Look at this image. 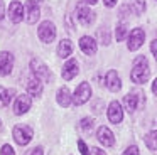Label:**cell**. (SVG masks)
<instances>
[{
	"mask_svg": "<svg viewBox=\"0 0 157 155\" xmlns=\"http://www.w3.org/2000/svg\"><path fill=\"white\" fill-rule=\"evenodd\" d=\"M83 2H85V3H88V5H95V3L98 2V0H83Z\"/></svg>",
	"mask_w": 157,
	"mask_h": 155,
	"instance_id": "cell-35",
	"label": "cell"
},
{
	"mask_svg": "<svg viewBox=\"0 0 157 155\" xmlns=\"http://www.w3.org/2000/svg\"><path fill=\"white\" fill-rule=\"evenodd\" d=\"M96 138H98L100 143H103V147H113L115 145V135L110 130L108 127H100L96 130Z\"/></svg>",
	"mask_w": 157,
	"mask_h": 155,
	"instance_id": "cell-12",
	"label": "cell"
},
{
	"mask_svg": "<svg viewBox=\"0 0 157 155\" xmlns=\"http://www.w3.org/2000/svg\"><path fill=\"white\" fill-rule=\"evenodd\" d=\"M105 84L106 88H108L112 93H117V91H120V88H122V81H120V76L117 71H108L106 73V78H105Z\"/></svg>",
	"mask_w": 157,
	"mask_h": 155,
	"instance_id": "cell-16",
	"label": "cell"
},
{
	"mask_svg": "<svg viewBox=\"0 0 157 155\" xmlns=\"http://www.w3.org/2000/svg\"><path fill=\"white\" fill-rule=\"evenodd\" d=\"M14 96V89H7V88L0 86V108H5L12 101Z\"/></svg>",
	"mask_w": 157,
	"mask_h": 155,
	"instance_id": "cell-21",
	"label": "cell"
},
{
	"mask_svg": "<svg viewBox=\"0 0 157 155\" xmlns=\"http://www.w3.org/2000/svg\"><path fill=\"white\" fill-rule=\"evenodd\" d=\"M14 69V56L7 51L0 52V76H9Z\"/></svg>",
	"mask_w": 157,
	"mask_h": 155,
	"instance_id": "cell-11",
	"label": "cell"
},
{
	"mask_svg": "<svg viewBox=\"0 0 157 155\" xmlns=\"http://www.w3.org/2000/svg\"><path fill=\"white\" fill-rule=\"evenodd\" d=\"M76 17H78L81 25H91L95 22V12L86 3H78L76 5Z\"/></svg>",
	"mask_w": 157,
	"mask_h": 155,
	"instance_id": "cell-7",
	"label": "cell"
},
{
	"mask_svg": "<svg viewBox=\"0 0 157 155\" xmlns=\"http://www.w3.org/2000/svg\"><path fill=\"white\" fill-rule=\"evenodd\" d=\"M90 155H106V153H105V150H101V148H98V147H91Z\"/></svg>",
	"mask_w": 157,
	"mask_h": 155,
	"instance_id": "cell-31",
	"label": "cell"
},
{
	"mask_svg": "<svg viewBox=\"0 0 157 155\" xmlns=\"http://www.w3.org/2000/svg\"><path fill=\"white\" fill-rule=\"evenodd\" d=\"M56 101H58V104H59V106H63V108H68L69 104L73 103L71 93H69V89H68L66 86H63V88H59V89H58V94H56Z\"/></svg>",
	"mask_w": 157,
	"mask_h": 155,
	"instance_id": "cell-19",
	"label": "cell"
},
{
	"mask_svg": "<svg viewBox=\"0 0 157 155\" xmlns=\"http://www.w3.org/2000/svg\"><path fill=\"white\" fill-rule=\"evenodd\" d=\"M9 19L14 24L22 22V19H24V5H22L21 2L14 0V2L9 5Z\"/></svg>",
	"mask_w": 157,
	"mask_h": 155,
	"instance_id": "cell-14",
	"label": "cell"
},
{
	"mask_svg": "<svg viewBox=\"0 0 157 155\" xmlns=\"http://www.w3.org/2000/svg\"><path fill=\"white\" fill-rule=\"evenodd\" d=\"M145 145L150 152H155L157 150V131L152 130L150 133L145 135Z\"/></svg>",
	"mask_w": 157,
	"mask_h": 155,
	"instance_id": "cell-22",
	"label": "cell"
},
{
	"mask_svg": "<svg viewBox=\"0 0 157 155\" xmlns=\"http://www.w3.org/2000/svg\"><path fill=\"white\" fill-rule=\"evenodd\" d=\"M93 127H95V120H93V118H90V116H85V118L81 120V128H83L85 131H90Z\"/></svg>",
	"mask_w": 157,
	"mask_h": 155,
	"instance_id": "cell-24",
	"label": "cell"
},
{
	"mask_svg": "<svg viewBox=\"0 0 157 155\" xmlns=\"http://www.w3.org/2000/svg\"><path fill=\"white\" fill-rule=\"evenodd\" d=\"M103 3H105L108 9H112V7H115L117 5V0H103Z\"/></svg>",
	"mask_w": 157,
	"mask_h": 155,
	"instance_id": "cell-34",
	"label": "cell"
},
{
	"mask_svg": "<svg viewBox=\"0 0 157 155\" xmlns=\"http://www.w3.org/2000/svg\"><path fill=\"white\" fill-rule=\"evenodd\" d=\"M12 135H14V140L17 142L21 147H24V145H27L29 142L32 140L34 131H32V128L27 127V125H17V127H14V130H12Z\"/></svg>",
	"mask_w": 157,
	"mask_h": 155,
	"instance_id": "cell-2",
	"label": "cell"
},
{
	"mask_svg": "<svg viewBox=\"0 0 157 155\" xmlns=\"http://www.w3.org/2000/svg\"><path fill=\"white\" fill-rule=\"evenodd\" d=\"M5 17V3H4V0H0V20Z\"/></svg>",
	"mask_w": 157,
	"mask_h": 155,
	"instance_id": "cell-32",
	"label": "cell"
},
{
	"mask_svg": "<svg viewBox=\"0 0 157 155\" xmlns=\"http://www.w3.org/2000/svg\"><path fill=\"white\" fill-rule=\"evenodd\" d=\"M90 98H91V86H90V83L83 81V83H79V86L76 88V91L71 96V100L75 104H85Z\"/></svg>",
	"mask_w": 157,
	"mask_h": 155,
	"instance_id": "cell-4",
	"label": "cell"
},
{
	"mask_svg": "<svg viewBox=\"0 0 157 155\" xmlns=\"http://www.w3.org/2000/svg\"><path fill=\"white\" fill-rule=\"evenodd\" d=\"M37 36L44 44H51L56 39V25L49 20H44L37 29Z\"/></svg>",
	"mask_w": 157,
	"mask_h": 155,
	"instance_id": "cell-3",
	"label": "cell"
},
{
	"mask_svg": "<svg viewBox=\"0 0 157 155\" xmlns=\"http://www.w3.org/2000/svg\"><path fill=\"white\" fill-rule=\"evenodd\" d=\"M0 130H2V125H0Z\"/></svg>",
	"mask_w": 157,
	"mask_h": 155,
	"instance_id": "cell-37",
	"label": "cell"
},
{
	"mask_svg": "<svg viewBox=\"0 0 157 155\" xmlns=\"http://www.w3.org/2000/svg\"><path fill=\"white\" fill-rule=\"evenodd\" d=\"M115 36H117V40H125V37L128 36V29H127L125 24H118V25H117Z\"/></svg>",
	"mask_w": 157,
	"mask_h": 155,
	"instance_id": "cell-23",
	"label": "cell"
},
{
	"mask_svg": "<svg viewBox=\"0 0 157 155\" xmlns=\"http://www.w3.org/2000/svg\"><path fill=\"white\" fill-rule=\"evenodd\" d=\"M98 34H100L101 39H105V40H103V44H108L110 42V36H108V30H106V29H100Z\"/></svg>",
	"mask_w": 157,
	"mask_h": 155,
	"instance_id": "cell-28",
	"label": "cell"
},
{
	"mask_svg": "<svg viewBox=\"0 0 157 155\" xmlns=\"http://www.w3.org/2000/svg\"><path fill=\"white\" fill-rule=\"evenodd\" d=\"M155 91H157V79H155V81H154V83H152V93L155 94Z\"/></svg>",
	"mask_w": 157,
	"mask_h": 155,
	"instance_id": "cell-36",
	"label": "cell"
},
{
	"mask_svg": "<svg viewBox=\"0 0 157 155\" xmlns=\"http://www.w3.org/2000/svg\"><path fill=\"white\" fill-rule=\"evenodd\" d=\"M79 73V66H78V61L76 59H68L64 62V66H63V78H64L66 81L73 79V78H76V74Z\"/></svg>",
	"mask_w": 157,
	"mask_h": 155,
	"instance_id": "cell-15",
	"label": "cell"
},
{
	"mask_svg": "<svg viewBox=\"0 0 157 155\" xmlns=\"http://www.w3.org/2000/svg\"><path fill=\"white\" fill-rule=\"evenodd\" d=\"M150 51H152L154 56H157V39L152 40V44H150Z\"/></svg>",
	"mask_w": 157,
	"mask_h": 155,
	"instance_id": "cell-33",
	"label": "cell"
},
{
	"mask_svg": "<svg viewBox=\"0 0 157 155\" xmlns=\"http://www.w3.org/2000/svg\"><path fill=\"white\" fill-rule=\"evenodd\" d=\"M31 106H32V98L29 96V94H19L15 103H14V113L17 115V116L25 115L31 110Z\"/></svg>",
	"mask_w": 157,
	"mask_h": 155,
	"instance_id": "cell-9",
	"label": "cell"
},
{
	"mask_svg": "<svg viewBox=\"0 0 157 155\" xmlns=\"http://www.w3.org/2000/svg\"><path fill=\"white\" fill-rule=\"evenodd\" d=\"M108 120L112 121V123H115V125L122 123V120H123V108L120 106L118 101H112V103L108 104Z\"/></svg>",
	"mask_w": 157,
	"mask_h": 155,
	"instance_id": "cell-13",
	"label": "cell"
},
{
	"mask_svg": "<svg viewBox=\"0 0 157 155\" xmlns=\"http://www.w3.org/2000/svg\"><path fill=\"white\" fill-rule=\"evenodd\" d=\"M41 17V10H39V5L36 2H31L29 0L24 7V19L27 24H36Z\"/></svg>",
	"mask_w": 157,
	"mask_h": 155,
	"instance_id": "cell-10",
	"label": "cell"
},
{
	"mask_svg": "<svg viewBox=\"0 0 157 155\" xmlns=\"http://www.w3.org/2000/svg\"><path fill=\"white\" fill-rule=\"evenodd\" d=\"M150 78V67L144 56H139L133 59V66L130 71V79L135 84H145Z\"/></svg>",
	"mask_w": 157,
	"mask_h": 155,
	"instance_id": "cell-1",
	"label": "cell"
},
{
	"mask_svg": "<svg viewBox=\"0 0 157 155\" xmlns=\"http://www.w3.org/2000/svg\"><path fill=\"white\" fill-rule=\"evenodd\" d=\"M73 54V42L69 39H63L58 44V56L59 57H69Z\"/></svg>",
	"mask_w": 157,
	"mask_h": 155,
	"instance_id": "cell-20",
	"label": "cell"
},
{
	"mask_svg": "<svg viewBox=\"0 0 157 155\" xmlns=\"http://www.w3.org/2000/svg\"><path fill=\"white\" fill-rule=\"evenodd\" d=\"M25 155H44V150H42V147H36L32 150H29Z\"/></svg>",
	"mask_w": 157,
	"mask_h": 155,
	"instance_id": "cell-30",
	"label": "cell"
},
{
	"mask_svg": "<svg viewBox=\"0 0 157 155\" xmlns=\"http://www.w3.org/2000/svg\"><path fill=\"white\" fill-rule=\"evenodd\" d=\"M144 40H145V30L142 29V27H135V29L132 30V32L128 34V42H127V47H128V51H137L142 47Z\"/></svg>",
	"mask_w": 157,
	"mask_h": 155,
	"instance_id": "cell-5",
	"label": "cell"
},
{
	"mask_svg": "<svg viewBox=\"0 0 157 155\" xmlns=\"http://www.w3.org/2000/svg\"><path fill=\"white\" fill-rule=\"evenodd\" d=\"M31 71L34 73V76L39 78L41 81H49V79H51L49 67L46 66L39 57H32V59H31Z\"/></svg>",
	"mask_w": 157,
	"mask_h": 155,
	"instance_id": "cell-6",
	"label": "cell"
},
{
	"mask_svg": "<svg viewBox=\"0 0 157 155\" xmlns=\"http://www.w3.org/2000/svg\"><path fill=\"white\" fill-rule=\"evenodd\" d=\"M78 147H79V152H81L83 155H90V150H88V147H86V143L83 140H78Z\"/></svg>",
	"mask_w": 157,
	"mask_h": 155,
	"instance_id": "cell-29",
	"label": "cell"
},
{
	"mask_svg": "<svg viewBox=\"0 0 157 155\" xmlns=\"http://www.w3.org/2000/svg\"><path fill=\"white\" fill-rule=\"evenodd\" d=\"M42 89H44V84L39 78L32 76L31 79L27 81V94L29 96H34V98H39L42 94Z\"/></svg>",
	"mask_w": 157,
	"mask_h": 155,
	"instance_id": "cell-17",
	"label": "cell"
},
{
	"mask_svg": "<svg viewBox=\"0 0 157 155\" xmlns=\"http://www.w3.org/2000/svg\"><path fill=\"white\" fill-rule=\"evenodd\" d=\"M0 155H15V152L10 145H4V147L0 148Z\"/></svg>",
	"mask_w": 157,
	"mask_h": 155,
	"instance_id": "cell-26",
	"label": "cell"
},
{
	"mask_svg": "<svg viewBox=\"0 0 157 155\" xmlns=\"http://www.w3.org/2000/svg\"><path fill=\"white\" fill-rule=\"evenodd\" d=\"M122 155H140V153H139V148H137L135 145H130V147L127 148Z\"/></svg>",
	"mask_w": 157,
	"mask_h": 155,
	"instance_id": "cell-27",
	"label": "cell"
},
{
	"mask_svg": "<svg viewBox=\"0 0 157 155\" xmlns=\"http://www.w3.org/2000/svg\"><path fill=\"white\" fill-rule=\"evenodd\" d=\"M139 103H145V98H142V93H139V91L128 93L123 98V106H125V110L128 113H133L139 108Z\"/></svg>",
	"mask_w": 157,
	"mask_h": 155,
	"instance_id": "cell-8",
	"label": "cell"
},
{
	"mask_svg": "<svg viewBox=\"0 0 157 155\" xmlns=\"http://www.w3.org/2000/svg\"><path fill=\"white\" fill-rule=\"evenodd\" d=\"M96 47L98 46H96V40L93 39V37L83 36L81 39H79V49H81L86 56H93V54L96 52Z\"/></svg>",
	"mask_w": 157,
	"mask_h": 155,
	"instance_id": "cell-18",
	"label": "cell"
},
{
	"mask_svg": "<svg viewBox=\"0 0 157 155\" xmlns=\"http://www.w3.org/2000/svg\"><path fill=\"white\" fill-rule=\"evenodd\" d=\"M144 10H145V3H144L142 0H133V12L139 15V13H142Z\"/></svg>",
	"mask_w": 157,
	"mask_h": 155,
	"instance_id": "cell-25",
	"label": "cell"
}]
</instances>
